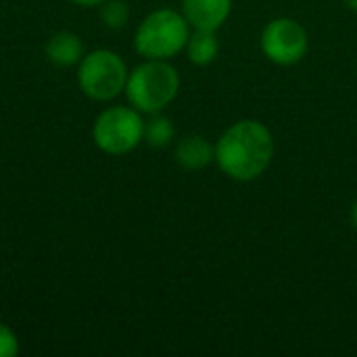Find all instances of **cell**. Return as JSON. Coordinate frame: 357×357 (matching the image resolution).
<instances>
[{
  "label": "cell",
  "mask_w": 357,
  "mask_h": 357,
  "mask_svg": "<svg viewBox=\"0 0 357 357\" xmlns=\"http://www.w3.org/2000/svg\"><path fill=\"white\" fill-rule=\"evenodd\" d=\"M188 21L184 15L172 8H159L151 13L136 29L134 46L146 59L165 61L186 48L190 38Z\"/></svg>",
  "instance_id": "3"
},
{
  "label": "cell",
  "mask_w": 357,
  "mask_h": 357,
  "mask_svg": "<svg viewBox=\"0 0 357 357\" xmlns=\"http://www.w3.org/2000/svg\"><path fill=\"white\" fill-rule=\"evenodd\" d=\"M307 31L295 19H274L261 33V48L266 56L278 65H295L307 52Z\"/></svg>",
  "instance_id": "6"
},
{
  "label": "cell",
  "mask_w": 357,
  "mask_h": 357,
  "mask_svg": "<svg viewBox=\"0 0 357 357\" xmlns=\"http://www.w3.org/2000/svg\"><path fill=\"white\" fill-rule=\"evenodd\" d=\"M351 224L357 228V203L351 207Z\"/></svg>",
  "instance_id": "15"
},
{
  "label": "cell",
  "mask_w": 357,
  "mask_h": 357,
  "mask_svg": "<svg viewBox=\"0 0 357 357\" xmlns=\"http://www.w3.org/2000/svg\"><path fill=\"white\" fill-rule=\"evenodd\" d=\"M186 52L195 65H199V67L211 65L220 54V40H218L215 31L213 29H197L186 42Z\"/></svg>",
  "instance_id": "10"
},
{
  "label": "cell",
  "mask_w": 357,
  "mask_h": 357,
  "mask_svg": "<svg viewBox=\"0 0 357 357\" xmlns=\"http://www.w3.org/2000/svg\"><path fill=\"white\" fill-rule=\"evenodd\" d=\"M17 354H19L17 335L6 324H0V357H13Z\"/></svg>",
  "instance_id": "13"
},
{
  "label": "cell",
  "mask_w": 357,
  "mask_h": 357,
  "mask_svg": "<svg viewBox=\"0 0 357 357\" xmlns=\"http://www.w3.org/2000/svg\"><path fill=\"white\" fill-rule=\"evenodd\" d=\"M128 67L123 59L107 48L92 50L82 56L77 69V84L92 100H113L126 90Z\"/></svg>",
  "instance_id": "4"
},
{
  "label": "cell",
  "mask_w": 357,
  "mask_h": 357,
  "mask_svg": "<svg viewBox=\"0 0 357 357\" xmlns=\"http://www.w3.org/2000/svg\"><path fill=\"white\" fill-rule=\"evenodd\" d=\"M232 10V0H182V15L197 29H218Z\"/></svg>",
  "instance_id": "7"
},
{
  "label": "cell",
  "mask_w": 357,
  "mask_h": 357,
  "mask_svg": "<svg viewBox=\"0 0 357 357\" xmlns=\"http://www.w3.org/2000/svg\"><path fill=\"white\" fill-rule=\"evenodd\" d=\"M274 157L272 132L253 119L230 126L215 144V161L220 169L238 182L259 178Z\"/></svg>",
  "instance_id": "1"
},
{
  "label": "cell",
  "mask_w": 357,
  "mask_h": 357,
  "mask_svg": "<svg viewBox=\"0 0 357 357\" xmlns=\"http://www.w3.org/2000/svg\"><path fill=\"white\" fill-rule=\"evenodd\" d=\"M178 88V71L165 61L149 59L146 63L138 65L132 73H128L123 92L136 111L155 115L176 98Z\"/></svg>",
  "instance_id": "2"
},
{
  "label": "cell",
  "mask_w": 357,
  "mask_h": 357,
  "mask_svg": "<svg viewBox=\"0 0 357 357\" xmlns=\"http://www.w3.org/2000/svg\"><path fill=\"white\" fill-rule=\"evenodd\" d=\"M92 138L102 153L126 155L134 151L144 138V121L136 109L109 107L96 117Z\"/></svg>",
  "instance_id": "5"
},
{
  "label": "cell",
  "mask_w": 357,
  "mask_h": 357,
  "mask_svg": "<svg viewBox=\"0 0 357 357\" xmlns=\"http://www.w3.org/2000/svg\"><path fill=\"white\" fill-rule=\"evenodd\" d=\"M172 138H174V126H172L169 117L155 113V117L149 123H144V140L151 146L163 149L172 142Z\"/></svg>",
  "instance_id": "11"
},
{
  "label": "cell",
  "mask_w": 357,
  "mask_h": 357,
  "mask_svg": "<svg viewBox=\"0 0 357 357\" xmlns=\"http://www.w3.org/2000/svg\"><path fill=\"white\" fill-rule=\"evenodd\" d=\"M100 17L109 29H121L130 21V6L126 0H105Z\"/></svg>",
  "instance_id": "12"
},
{
  "label": "cell",
  "mask_w": 357,
  "mask_h": 357,
  "mask_svg": "<svg viewBox=\"0 0 357 357\" xmlns=\"http://www.w3.org/2000/svg\"><path fill=\"white\" fill-rule=\"evenodd\" d=\"M46 56L59 67L75 65L84 56V42L73 31H59L46 42Z\"/></svg>",
  "instance_id": "9"
},
{
  "label": "cell",
  "mask_w": 357,
  "mask_h": 357,
  "mask_svg": "<svg viewBox=\"0 0 357 357\" xmlns=\"http://www.w3.org/2000/svg\"><path fill=\"white\" fill-rule=\"evenodd\" d=\"M345 4H347L354 13H357V0H345Z\"/></svg>",
  "instance_id": "16"
},
{
  "label": "cell",
  "mask_w": 357,
  "mask_h": 357,
  "mask_svg": "<svg viewBox=\"0 0 357 357\" xmlns=\"http://www.w3.org/2000/svg\"><path fill=\"white\" fill-rule=\"evenodd\" d=\"M176 161L186 169H203L215 161V146L199 134L184 136L176 146Z\"/></svg>",
  "instance_id": "8"
},
{
  "label": "cell",
  "mask_w": 357,
  "mask_h": 357,
  "mask_svg": "<svg viewBox=\"0 0 357 357\" xmlns=\"http://www.w3.org/2000/svg\"><path fill=\"white\" fill-rule=\"evenodd\" d=\"M73 4H79V6H98L102 4L105 0H71Z\"/></svg>",
  "instance_id": "14"
}]
</instances>
